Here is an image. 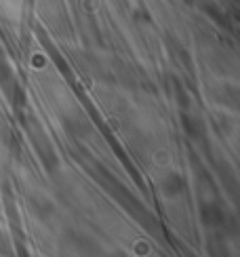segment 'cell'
Segmentation results:
<instances>
[{
	"label": "cell",
	"instance_id": "1",
	"mask_svg": "<svg viewBox=\"0 0 240 257\" xmlns=\"http://www.w3.org/2000/svg\"><path fill=\"white\" fill-rule=\"evenodd\" d=\"M179 184H181V181H179L177 177H171V179H169V184H167V190H169V192H173V194H175V192L181 188Z\"/></svg>",
	"mask_w": 240,
	"mask_h": 257
}]
</instances>
